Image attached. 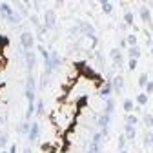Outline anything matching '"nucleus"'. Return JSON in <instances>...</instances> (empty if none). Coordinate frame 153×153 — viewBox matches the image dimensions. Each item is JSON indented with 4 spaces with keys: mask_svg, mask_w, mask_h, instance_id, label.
<instances>
[{
    "mask_svg": "<svg viewBox=\"0 0 153 153\" xmlns=\"http://www.w3.org/2000/svg\"><path fill=\"white\" fill-rule=\"evenodd\" d=\"M137 62H139V60H133V59H129V64H128V68H129V69L133 71V69L137 68Z\"/></svg>",
    "mask_w": 153,
    "mask_h": 153,
    "instance_id": "c85d7f7f",
    "label": "nucleus"
},
{
    "mask_svg": "<svg viewBox=\"0 0 153 153\" xmlns=\"http://www.w3.org/2000/svg\"><path fill=\"white\" fill-rule=\"evenodd\" d=\"M153 93V82H148V86H146V95H151Z\"/></svg>",
    "mask_w": 153,
    "mask_h": 153,
    "instance_id": "c756f323",
    "label": "nucleus"
},
{
    "mask_svg": "<svg viewBox=\"0 0 153 153\" xmlns=\"http://www.w3.org/2000/svg\"><path fill=\"white\" fill-rule=\"evenodd\" d=\"M88 153H100V144H95V142H91V144H89V149H88Z\"/></svg>",
    "mask_w": 153,
    "mask_h": 153,
    "instance_id": "4be33fe9",
    "label": "nucleus"
},
{
    "mask_svg": "<svg viewBox=\"0 0 153 153\" xmlns=\"http://www.w3.org/2000/svg\"><path fill=\"white\" fill-rule=\"evenodd\" d=\"M140 18H142L146 24H149V22H151V11H149V7H148V6H140Z\"/></svg>",
    "mask_w": 153,
    "mask_h": 153,
    "instance_id": "9b49d317",
    "label": "nucleus"
},
{
    "mask_svg": "<svg viewBox=\"0 0 153 153\" xmlns=\"http://www.w3.org/2000/svg\"><path fill=\"white\" fill-rule=\"evenodd\" d=\"M38 133H40V124H31V129H29V133H27V139L29 140H36V137H38Z\"/></svg>",
    "mask_w": 153,
    "mask_h": 153,
    "instance_id": "1a4fd4ad",
    "label": "nucleus"
},
{
    "mask_svg": "<svg viewBox=\"0 0 153 153\" xmlns=\"http://www.w3.org/2000/svg\"><path fill=\"white\" fill-rule=\"evenodd\" d=\"M6 44H7V38L0 35V46H6Z\"/></svg>",
    "mask_w": 153,
    "mask_h": 153,
    "instance_id": "7c9ffc66",
    "label": "nucleus"
},
{
    "mask_svg": "<svg viewBox=\"0 0 153 153\" xmlns=\"http://www.w3.org/2000/svg\"><path fill=\"white\" fill-rule=\"evenodd\" d=\"M120 153H128V149H122V151H120Z\"/></svg>",
    "mask_w": 153,
    "mask_h": 153,
    "instance_id": "f704fd0d",
    "label": "nucleus"
},
{
    "mask_svg": "<svg viewBox=\"0 0 153 153\" xmlns=\"http://www.w3.org/2000/svg\"><path fill=\"white\" fill-rule=\"evenodd\" d=\"M124 22H126V26H133V13H126L124 15Z\"/></svg>",
    "mask_w": 153,
    "mask_h": 153,
    "instance_id": "393cba45",
    "label": "nucleus"
},
{
    "mask_svg": "<svg viewBox=\"0 0 153 153\" xmlns=\"http://www.w3.org/2000/svg\"><path fill=\"white\" fill-rule=\"evenodd\" d=\"M119 149L122 151V149H126V137L124 135H120L119 137Z\"/></svg>",
    "mask_w": 153,
    "mask_h": 153,
    "instance_id": "cd10ccee",
    "label": "nucleus"
},
{
    "mask_svg": "<svg viewBox=\"0 0 153 153\" xmlns=\"http://www.w3.org/2000/svg\"><path fill=\"white\" fill-rule=\"evenodd\" d=\"M44 18H46V29H53L55 27V24H56V15H55V11L53 9H48L46 13H44Z\"/></svg>",
    "mask_w": 153,
    "mask_h": 153,
    "instance_id": "7ed1b4c3",
    "label": "nucleus"
},
{
    "mask_svg": "<svg viewBox=\"0 0 153 153\" xmlns=\"http://www.w3.org/2000/svg\"><path fill=\"white\" fill-rule=\"evenodd\" d=\"M109 84H111V88H113L115 91H122V88H124V76H122V75L113 76V80H111Z\"/></svg>",
    "mask_w": 153,
    "mask_h": 153,
    "instance_id": "423d86ee",
    "label": "nucleus"
},
{
    "mask_svg": "<svg viewBox=\"0 0 153 153\" xmlns=\"http://www.w3.org/2000/svg\"><path fill=\"white\" fill-rule=\"evenodd\" d=\"M124 137L126 139H135L137 137V129H135V126H126V133H124Z\"/></svg>",
    "mask_w": 153,
    "mask_h": 153,
    "instance_id": "f8f14e48",
    "label": "nucleus"
},
{
    "mask_svg": "<svg viewBox=\"0 0 153 153\" xmlns=\"http://www.w3.org/2000/svg\"><path fill=\"white\" fill-rule=\"evenodd\" d=\"M29 129H31V124H29L27 120H26V122H24V124H22L20 128H18V131H20L22 135H27V133H29Z\"/></svg>",
    "mask_w": 153,
    "mask_h": 153,
    "instance_id": "aec40b11",
    "label": "nucleus"
},
{
    "mask_svg": "<svg viewBox=\"0 0 153 153\" xmlns=\"http://www.w3.org/2000/svg\"><path fill=\"white\" fill-rule=\"evenodd\" d=\"M137 122H139V119L135 115H128L126 117V126H137Z\"/></svg>",
    "mask_w": 153,
    "mask_h": 153,
    "instance_id": "f3484780",
    "label": "nucleus"
},
{
    "mask_svg": "<svg viewBox=\"0 0 153 153\" xmlns=\"http://www.w3.org/2000/svg\"><path fill=\"white\" fill-rule=\"evenodd\" d=\"M111 89H113V88H111V84L108 82L106 86H102V89H100V95H102V97H109V93H111Z\"/></svg>",
    "mask_w": 153,
    "mask_h": 153,
    "instance_id": "412c9836",
    "label": "nucleus"
},
{
    "mask_svg": "<svg viewBox=\"0 0 153 153\" xmlns=\"http://www.w3.org/2000/svg\"><path fill=\"white\" fill-rule=\"evenodd\" d=\"M6 142V137H0V148H2V144Z\"/></svg>",
    "mask_w": 153,
    "mask_h": 153,
    "instance_id": "473e14b6",
    "label": "nucleus"
},
{
    "mask_svg": "<svg viewBox=\"0 0 153 153\" xmlns=\"http://www.w3.org/2000/svg\"><path fill=\"white\" fill-rule=\"evenodd\" d=\"M144 144L146 146H153V133H146L144 135Z\"/></svg>",
    "mask_w": 153,
    "mask_h": 153,
    "instance_id": "bb28decb",
    "label": "nucleus"
},
{
    "mask_svg": "<svg viewBox=\"0 0 153 153\" xmlns=\"http://www.w3.org/2000/svg\"><path fill=\"white\" fill-rule=\"evenodd\" d=\"M109 119H111V115H108V113H102L100 117H99V128H100V131H108Z\"/></svg>",
    "mask_w": 153,
    "mask_h": 153,
    "instance_id": "6e6552de",
    "label": "nucleus"
},
{
    "mask_svg": "<svg viewBox=\"0 0 153 153\" xmlns=\"http://www.w3.org/2000/svg\"><path fill=\"white\" fill-rule=\"evenodd\" d=\"M35 62H36L35 53H33V51H26V66H27L29 75H31V71H33V68H35Z\"/></svg>",
    "mask_w": 153,
    "mask_h": 153,
    "instance_id": "0eeeda50",
    "label": "nucleus"
},
{
    "mask_svg": "<svg viewBox=\"0 0 153 153\" xmlns=\"http://www.w3.org/2000/svg\"><path fill=\"white\" fill-rule=\"evenodd\" d=\"M20 44H22V48H24L26 51H31V48H33V44H35L33 35L27 33V31H24V33L20 35Z\"/></svg>",
    "mask_w": 153,
    "mask_h": 153,
    "instance_id": "f03ea898",
    "label": "nucleus"
},
{
    "mask_svg": "<svg viewBox=\"0 0 153 153\" xmlns=\"http://www.w3.org/2000/svg\"><path fill=\"white\" fill-rule=\"evenodd\" d=\"M111 59H113V62H115V68H120L122 62H124L122 51H120L119 48H113V49H111Z\"/></svg>",
    "mask_w": 153,
    "mask_h": 153,
    "instance_id": "39448f33",
    "label": "nucleus"
},
{
    "mask_svg": "<svg viewBox=\"0 0 153 153\" xmlns=\"http://www.w3.org/2000/svg\"><path fill=\"white\" fill-rule=\"evenodd\" d=\"M122 108H124V111H126V113H129V111L135 109V102L129 100V99H126V100H124V104H122Z\"/></svg>",
    "mask_w": 153,
    "mask_h": 153,
    "instance_id": "2eb2a0df",
    "label": "nucleus"
},
{
    "mask_svg": "<svg viewBox=\"0 0 153 153\" xmlns=\"http://www.w3.org/2000/svg\"><path fill=\"white\" fill-rule=\"evenodd\" d=\"M24 153H33V151H31L29 148H26V149H24Z\"/></svg>",
    "mask_w": 153,
    "mask_h": 153,
    "instance_id": "72a5a7b5",
    "label": "nucleus"
},
{
    "mask_svg": "<svg viewBox=\"0 0 153 153\" xmlns=\"http://www.w3.org/2000/svg\"><path fill=\"white\" fill-rule=\"evenodd\" d=\"M126 44H129V48L137 46V35H128V38H124Z\"/></svg>",
    "mask_w": 153,
    "mask_h": 153,
    "instance_id": "a211bd4d",
    "label": "nucleus"
},
{
    "mask_svg": "<svg viewBox=\"0 0 153 153\" xmlns=\"http://www.w3.org/2000/svg\"><path fill=\"white\" fill-rule=\"evenodd\" d=\"M135 102H137L139 106H144V104H148V95H146V93H140V95H137Z\"/></svg>",
    "mask_w": 153,
    "mask_h": 153,
    "instance_id": "dca6fc26",
    "label": "nucleus"
},
{
    "mask_svg": "<svg viewBox=\"0 0 153 153\" xmlns=\"http://www.w3.org/2000/svg\"><path fill=\"white\" fill-rule=\"evenodd\" d=\"M51 153H55V151H51Z\"/></svg>",
    "mask_w": 153,
    "mask_h": 153,
    "instance_id": "e433bc0d",
    "label": "nucleus"
},
{
    "mask_svg": "<svg viewBox=\"0 0 153 153\" xmlns=\"http://www.w3.org/2000/svg\"><path fill=\"white\" fill-rule=\"evenodd\" d=\"M108 135V131H99V133H95V137H93V140L91 142H95V144H100L102 140H104V137Z\"/></svg>",
    "mask_w": 153,
    "mask_h": 153,
    "instance_id": "4468645a",
    "label": "nucleus"
},
{
    "mask_svg": "<svg viewBox=\"0 0 153 153\" xmlns=\"http://www.w3.org/2000/svg\"><path fill=\"white\" fill-rule=\"evenodd\" d=\"M0 153H9V151H7V149H6V151H0Z\"/></svg>",
    "mask_w": 153,
    "mask_h": 153,
    "instance_id": "c9c22d12",
    "label": "nucleus"
},
{
    "mask_svg": "<svg viewBox=\"0 0 153 153\" xmlns=\"http://www.w3.org/2000/svg\"><path fill=\"white\" fill-rule=\"evenodd\" d=\"M148 82H149L148 75H146V73H142V75L139 76V86H140V88H146V86H148Z\"/></svg>",
    "mask_w": 153,
    "mask_h": 153,
    "instance_id": "6ab92c4d",
    "label": "nucleus"
},
{
    "mask_svg": "<svg viewBox=\"0 0 153 153\" xmlns=\"http://www.w3.org/2000/svg\"><path fill=\"white\" fill-rule=\"evenodd\" d=\"M59 64H60V59H59V55L53 51V53L49 55V59L46 60V75H49L55 68H59Z\"/></svg>",
    "mask_w": 153,
    "mask_h": 153,
    "instance_id": "f257e3e1",
    "label": "nucleus"
},
{
    "mask_svg": "<svg viewBox=\"0 0 153 153\" xmlns=\"http://www.w3.org/2000/svg\"><path fill=\"white\" fill-rule=\"evenodd\" d=\"M100 7H102V11H104V13H108V15H111V13H113V4H111V2H108V0H102V2H100Z\"/></svg>",
    "mask_w": 153,
    "mask_h": 153,
    "instance_id": "ddd939ff",
    "label": "nucleus"
},
{
    "mask_svg": "<svg viewBox=\"0 0 153 153\" xmlns=\"http://www.w3.org/2000/svg\"><path fill=\"white\" fill-rule=\"evenodd\" d=\"M144 124H146L148 128H153V117H151L149 113H146V115H144Z\"/></svg>",
    "mask_w": 153,
    "mask_h": 153,
    "instance_id": "a878e982",
    "label": "nucleus"
},
{
    "mask_svg": "<svg viewBox=\"0 0 153 153\" xmlns=\"http://www.w3.org/2000/svg\"><path fill=\"white\" fill-rule=\"evenodd\" d=\"M15 149H16V146H15V144H11V149H7V151H9V153H15Z\"/></svg>",
    "mask_w": 153,
    "mask_h": 153,
    "instance_id": "2f4dec72",
    "label": "nucleus"
},
{
    "mask_svg": "<svg viewBox=\"0 0 153 153\" xmlns=\"http://www.w3.org/2000/svg\"><path fill=\"white\" fill-rule=\"evenodd\" d=\"M113 109H115V102H113V100H108V102H106V111H104V113L111 115V113H113Z\"/></svg>",
    "mask_w": 153,
    "mask_h": 153,
    "instance_id": "b1692460",
    "label": "nucleus"
},
{
    "mask_svg": "<svg viewBox=\"0 0 153 153\" xmlns=\"http://www.w3.org/2000/svg\"><path fill=\"white\" fill-rule=\"evenodd\" d=\"M0 15H6L9 20H13V22H18V16L13 13V9L9 7V4H0Z\"/></svg>",
    "mask_w": 153,
    "mask_h": 153,
    "instance_id": "20e7f679",
    "label": "nucleus"
},
{
    "mask_svg": "<svg viewBox=\"0 0 153 153\" xmlns=\"http://www.w3.org/2000/svg\"><path fill=\"white\" fill-rule=\"evenodd\" d=\"M142 55V49L139 48V46H133V48H128V56L129 59H133V60H137L139 56Z\"/></svg>",
    "mask_w": 153,
    "mask_h": 153,
    "instance_id": "9d476101",
    "label": "nucleus"
},
{
    "mask_svg": "<svg viewBox=\"0 0 153 153\" xmlns=\"http://www.w3.org/2000/svg\"><path fill=\"white\" fill-rule=\"evenodd\" d=\"M35 113H36V115L44 113V102H42V100H38V102L35 104Z\"/></svg>",
    "mask_w": 153,
    "mask_h": 153,
    "instance_id": "5701e85b",
    "label": "nucleus"
}]
</instances>
